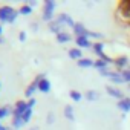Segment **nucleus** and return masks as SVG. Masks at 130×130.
<instances>
[{
	"mask_svg": "<svg viewBox=\"0 0 130 130\" xmlns=\"http://www.w3.org/2000/svg\"><path fill=\"white\" fill-rule=\"evenodd\" d=\"M20 12H17L11 6H2L0 8V22L2 23H14L17 20Z\"/></svg>",
	"mask_w": 130,
	"mask_h": 130,
	"instance_id": "1",
	"label": "nucleus"
},
{
	"mask_svg": "<svg viewBox=\"0 0 130 130\" xmlns=\"http://www.w3.org/2000/svg\"><path fill=\"white\" fill-rule=\"evenodd\" d=\"M54 11H55V2L52 0H46L44 5H43V15L41 19L47 23H51L54 20Z\"/></svg>",
	"mask_w": 130,
	"mask_h": 130,
	"instance_id": "2",
	"label": "nucleus"
},
{
	"mask_svg": "<svg viewBox=\"0 0 130 130\" xmlns=\"http://www.w3.org/2000/svg\"><path fill=\"white\" fill-rule=\"evenodd\" d=\"M41 78H43V74H40V75H38V77H37V78H35L28 87H26V90H25V96H26V98H31V96L34 95V92L38 90V83H40Z\"/></svg>",
	"mask_w": 130,
	"mask_h": 130,
	"instance_id": "3",
	"label": "nucleus"
},
{
	"mask_svg": "<svg viewBox=\"0 0 130 130\" xmlns=\"http://www.w3.org/2000/svg\"><path fill=\"white\" fill-rule=\"evenodd\" d=\"M57 20L63 25V26H71L72 29H74V26H75V22L72 20V17L69 15V14H66V12H63V14H60L58 17H57Z\"/></svg>",
	"mask_w": 130,
	"mask_h": 130,
	"instance_id": "4",
	"label": "nucleus"
},
{
	"mask_svg": "<svg viewBox=\"0 0 130 130\" xmlns=\"http://www.w3.org/2000/svg\"><path fill=\"white\" fill-rule=\"evenodd\" d=\"M74 32H75V35L77 37H87L89 38V29H86V26L83 25V23H75V26H74Z\"/></svg>",
	"mask_w": 130,
	"mask_h": 130,
	"instance_id": "5",
	"label": "nucleus"
},
{
	"mask_svg": "<svg viewBox=\"0 0 130 130\" xmlns=\"http://www.w3.org/2000/svg\"><path fill=\"white\" fill-rule=\"evenodd\" d=\"M26 109H28V103H25V101H19V103L15 104V109H14L12 115L17 116V118H22L23 113L26 112Z\"/></svg>",
	"mask_w": 130,
	"mask_h": 130,
	"instance_id": "6",
	"label": "nucleus"
},
{
	"mask_svg": "<svg viewBox=\"0 0 130 130\" xmlns=\"http://www.w3.org/2000/svg\"><path fill=\"white\" fill-rule=\"evenodd\" d=\"M38 90H40L41 93H47V92L51 90V81L46 78V74H43V78H41L40 83H38Z\"/></svg>",
	"mask_w": 130,
	"mask_h": 130,
	"instance_id": "7",
	"label": "nucleus"
},
{
	"mask_svg": "<svg viewBox=\"0 0 130 130\" xmlns=\"http://www.w3.org/2000/svg\"><path fill=\"white\" fill-rule=\"evenodd\" d=\"M106 92L110 95V96H113V98H116V100H124V93L119 90V89H116V87H113V86H106Z\"/></svg>",
	"mask_w": 130,
	"mask_h": 130,
	"instance_id": "8",
	"label": "nucleus"
},
{
	"mask_svg": "<svg viewBox=\"0 0 130 130\" xmlns=\"http://www.w3.org/2000/svg\"><path fill=\"white\" fill-rule=\"evenodd\" d=\"M75 43H77L78 47H84V49L93 46V43H90V40H89L87 37H77V38H75Z\"/></svg>",
	"mask_w": 130,
	"mask_h": 130,
	"instance_id": "9",
	"label": "nucleus"
},
{
	"mask_svg": "<svg viewBox=\"0 0 130 130\" xmlns=\"http://www.w3.org/2000/svg\"><path fill=\"white\" fill-rule=\"evenodd\" d=\"M61 29H63V25H61L57 19H55V20H52V22L49 23V31H51V32H54V34H57V35H58V34H61V32H63Z\"/></svg>",
	"mask_w": 130,
	"mask_h": 130,
	"instance_id": "10",
	"label": "nucleus"
},
{
	"mask_svg": "<svg viewBox=\"0 0 130 130\" xmlns=\"http://www.w3.org/2000/svg\"><path fill=\"white\" fill-rule=\"evenodd\" d=\"M118 109L122 112H130V98H124L121 101H118Z\"/></svg>",
	"mask_w": 130,
	"mask_h": 130,
	"instance_id": "11",
	"label": "nucleus"
},
{
	"mask_svg": "<svg viewBox=\"0 0 130 130\" xmlns=\"http://www.w3.org/2000/svg\"><path fill=\"white\" fill-rule=\"evenodd\" d=\"M113 63H115V66H116V68L124 69L125 66H128V58H127V57H119V58H116Z\"/></svg>",
	"mask_w": 130,
	"mask_h": 130,
	"instance_id": "12",
	"label": "nucleus"
},
{
	"mask_svg": "<svg viewBox=\"0 0 130 130\" xmlns=\"http://www.w3.org/2000/svg\"><path fill=\"white\" fill-rule=\"evenodd\" d=\"M64 116H66V119L69 121H75V115H74V107L72 106H66L64 107Z\"/></svg>",
	"mask_w": 130,
	"mask_h": 130,
	"instance_id": "13",
	"label": "nucleus"
},
{
	"mask_svg": "<svg viewBox=\"0 0 130 130\" xmlns=\"http://www.w3.org/2000/svg\"><path fill=\"white\" fill-rule=\"evenodd\" d=\"M69 57L78 61V60H81V58H83V52H81L78 47H74V49H69Z\"/></svg>",
	"mask_w": 130,
	"mask_h": 130,
	"instance_id": "14",
	"label": "nucleus"
},
{
	"mask_svg": "<svg viewBox=\"0 0 130 130\" xmlns=\"http://www.w3.org/2000/svg\"><path fill=\"white\" fill-rule=\"evenodd\" d=\"M78 66L80 68H92L93 64H95V61H92L90 58H81V60H78Z\"/></svg>",
	"mask_w": 130,
	"mask_h": 130,
	"instance_id": "15",
	"label": "nucleus"
},
{
	"mask_svg": "<svg viewBox=\"0 0 130 130\" xmlns=\"http://www.w3.org/2000/svg\"><path fill=\"white\" fill-rule=\"evenodd\" d=\"M110 81L115 83V84H122V83H124V78H122L121 72H113L112 77H110Z\"/></svg>",
	"mask_w": 130,
	"mask_h": 130,
	"instance_id": "16",
	"label": "nucleus"
},
{
	"mask_svg": "<svg viewBox=\"0 0 130 130\" xmlns=\"http://www.w3.org/2000/svg\"><path fill=\"white\" fill-rule=\"evenodd\" d=\"M57 41L58 43H68V41H71V34H68V32H61V34H58L57 35Z\"/></svg>",
	"mask_w": 130,
	"mask_h": 130,
	"instance_id": "17",
	"label": "nucleus"
},
{
	"mask_svg": "<svg viewBox=\"0 0 130 130\" xmlns=\"http://www.w3.org/2000/svg\"><path fill=\"white\" fill-rule=\"evenodd\" d=\"M100 98V93L96 92V90H87L86 92V100H89V101H96Z\"/></svg>",
	"mask_w": 130,
	"mask_h": 130,
	"instance_id": "18",
	"label": "nucleus"
},
{
	"mask_svg": "<svg viewBox=\"0 0 130 130\" xmlns=\"http://www.w3.org/2000/svg\"><path fill=\"white\" fill-rule=\"evenodd\" d=\"M103 47H104V44L101 43V41H96V43H93V46H92V49H93V52L100 57L101 54H104L103 52Z\"/></svg>",
	"mask_w": 130,
	"mask_h": 130,
	"instance_id": "19",
	"label": "nucleus"
},
{
	"mask_svg": "<svg viewBox=\"0 0 130 130\" xmlns=\"http://www.w3.org/2000/svg\"><path fill=\"white\" fill-rule=\"evenodd\" d=\"M107 64H109V63H106L104 60H100V58H98V60L95 61V64H93V68H96L98 71H101V69H107Z\"/></svg>",
	"mask_w": 130,
	"mask_h": 130,
	"instance_id": "20",
	"label": "nucleus"
},
{
	"mask_svg": "<svg viewBox=\"0 0 130 130\" xmlns=\"http://www.w3.org/2000/svg\"><path fill=\"white\" fill-rule=\"evenodd\" d=\"M19 12H20L22 15H29V14H32V8H31L29 5H26V3H25V5L19 9Z\"/></svg>",
	"mask_w": 130,
	"mask_h": 130,
	"instance_id": "21",
	"label": "nucleus"
},
{
	"mask_svg": "<svg viewBox=\"0 0 130 130\" xmlns=\"http://www.w3.org/2000/svg\"><path fill=\"white\" fill-rule=\"evenodd\" d=\"M31 118H32V109H31V107H28V109H26V112L23 113L22 119H23V122L26 124V122H29V121H31Z\"/></svg>",
	"mask_w": 130,
	"mask_h": 130,
	"instance_id": "22",
	"label": "nucleus"
},
{
	"mask_svg": "<svg viewBox=\"0 0 130 130\" xmlns=\"http://www.w3.org/2000/svg\"><path fill=\"white\" fill-rule=\"evenodd\" d=\"M9 113H11V107H9V106L0 107V119H2V118H6Z\"/></svg>",
	"mask_w": 130,
	"mask_h": 130,
	"instance_id": "23",
	"label": "nucleus"
},
{
	"mask_svg": "<svg viewBox=\"0 0 130 130\" xmlns=\"http://www.w3.org/2000/svg\"><path fill=\"white\" fill-rule=\"evenodd\" d=\"M12 125H14L15 128H19V127L25 125V122H23V119H22V118H17V116H14V119H12Z\"/></svg>",
	"mask_w": 130,
	"mask_h": 130,
	"instance_id": "24",
	"label": "nucleus"
},
{
	"mask_svg": "<svg viewBox=\"0 0 130 130\" xmlns=\"http://www.w3.org/2000/svg\"><path fill=\"white\" fill-rule=\"evenodd\" d=\"M69 95H71V98H72L74 101H80V100H81V93H80L78 90H71Z\"/></svg>",
	"mask_w": 130,
	"mask_h": 130,
	"instance_id": "25",
	"label": "nucleus"
},
{
	"mask_svg": "<svg viewBox=\"0 0 130 130\" xmlns=\"http://www.w3.org/2000/svg\"><path fill=\"white\" fill-rule=\"evenodd\" d=\"M121 75H122V78H124V83H130V71L124 69V71L121 72Z\"/></svg>",
	"mask_w": 130,
	"mask_h": 130,
	"instance_id": "26",
	"label": "nucleus"
},
{
	"mask_svg": "<svg viewBox=\"0 0 130 130\" xmlns=\"http://www.w3.org/2000/svg\"><path fill=\"white\" fill-rule=\"evenodd\" d=\"M112 74H113V72H112V71H109V68H107V69H101V71H100V75H101V77H109V78H110V77H112Z\"/></svg>",
	"mask_w": 130,
	"mask_h": 130,
	"instance_id": "27",
	"label": "nucleus"
},
{
	"mask_svg": "<svg viewBox=\"0 0 130 130\" xmlns=\"http://www.w3.org/2000/svg\"><path fill=\"white\" fill-rule=\"evenodd\" d=\"M54 121H55V115H54V112H49L47 118H46V122L47 124H54Z\"/></svg>",
	"mask_w": 130,
	"mask_h": 130,
	"instance_id": "28",
	"label": "nucleus"
},
{
	"mask_svg": "<svg viewBox=\"0 0 130 130\" xmlns=\"http://www.w3.org/2000/svg\"><path fill=\"white\" fill-rule=\"evenodd\" d=\"M19 40H20V41H26V32H25V31H22V32L19 34Z\"/></svg>",
	"mask_w": 130,
	"mask_h": 130,
	"instance_id": "29",
	"label": "nucleus"
},
{
	"mask_svg": "<svg viewBox=\"0 0 130 130\" xmlns=\"http://www.w3.org/2000/svg\"><path fill=\"white\" fill-rule=\"evenodd\" d=\"M34 106H35V100H34V98H31V100H29V103H28V107H31V109H32Z\"/></svg>",
	"mask_w": 130,
	"mask_h": 130,
	"instance_id": "30",
	"label": "nucleus"
},
{
	"mask_svg": "<svg viewBox=\"0 0 130 130\" xmlns=\"http://www.w3.org/2000/svg\"><path fill=\"white\" fill-rule=\"evenodd\" d=\"M26 5H29L31 8H34V6H37V0H31V2H28Z\"/></svg>",
	"mask_w": 130,
	"mask_h": 130,
	"instance_id": "31",
	"label": "nucleus"
},
{
	"mask_svg": "<svg viewBox=\"0 0 130 130\" xmlns=\"http://www.w3.org/2000/svg\"><path fill=\"white\" fill-rule=\"evenodd\" d=\"M31 28H32V31H37V29H38V25H37V23H32Z\"/></svg>",
	"mask_w": 130,
	"mask_h": 130,
	"instance_id": "32",
	"label": "nucleus"
},
{
	"mask_svg": "<svg viewBox=\"0 0 130 130\" xmlns=\"http://www.w3.org/2000/svg\"><path fill=\"white\" fill-rule=\"evenodd\" d=\"M5 41H6V40H5V38H3V37H0V44H3V43H5Z\"/></svg>",
	"mask_w": 130,
	"mask_h": 130,
	"instance_id": "33",
	"label": "nucleus"
},
{
	"mask_svg": "<svg viewBox=\"0 0 130 130\" xmlns=\"http://www.w3.org/2000/svg\"><path fill=\"white\" fill-rule=\"evenodd\" d=\"M2 32H3V28H2V25H0V37H2Z\"/></svg>",
	"mask_w": 130,
	"mask_h": 130,
	"instance_id": "34",
	"label": "nucleus"
},
{
	"mask_svg": "<svg viewBox=\"0 0 130 130\" xmlns=\"http://www.w3.org/2000/svg\"><path fill=\"white\" fill-rule=\"evenodd\" d=\"M0 130H9L8 127H2V128H0Z\"/></svg>",
	"mask_w": 130,
	"mask_h": 130,
	"instance_id": "35",
	"label": "nucleus"
},
{
	"mask_svg": "<svg viewBox=\"0 0 130 130\" xmlns=\"http://www.w3.org/2000/svg\"><path fill=\"white\" fill-rule=\"evenodd\" d=\"M29 130H38V127H32V128H29Z\"/></svg>",
	"mask_w": 130,
	"mask_h": 130,
	"instance_id": "36",
	"label": "nucleus"
},
{
	"mask_svg": "<svg viewBox=\"0 0 130 130\" xmlns=\"http://www.w3.org/2000/svg\"><path fill=\"white\" fill-rule=\"evenodd\" d=\"M2 127H3V125H2V122H0V128H2Z\"/></svg>",
	"mask_w": 130,
	"mask_h": 130,
	"instance_id": "37",
	"label": "nucleus"
}]
</instances>
